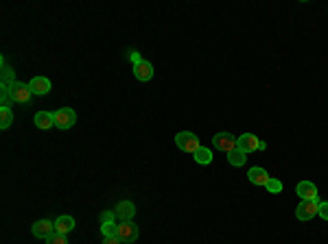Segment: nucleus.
Listing matches in <instances>:
<instances>
[{
    "label": "nucleus",
    "instance_id": "7ed1b4c3",
    "mask_svg": "<svg viewBox=\"0 0 328 244\" xmlns=\"http://www.w3.org/2000/svg\"><path fill=\"white\" fill-rule=\"evenodd\" d=\"M212 146L221 152H232L239 146V137H234L232 133H217L212 137Z\"/></svg>",
    "mask_w": 328,
    "mask_h": 244
},
{
    "label": "nucleus",
    "instance_id": "2eb2a0df",
    "mask_svg": "<svg viewBox=\"0 0 328 244\" xmlns=\"http://www.w3.org/2000/svg\"><path fill=\"white\" fill-rule=\"evenodd\" d=\"M72 229H74V218L72 216H59L55 220V233L66 235V233H70Z\"/></svg>",
    "mask_w": 328,
    "mask_h": 244
},
{
    "label": "nucleus",
    "instance_id": "a878e982",
    "mask_svg": "<svg viewBox=\"0 0 328 244\" xmlns=\"http://www.w3.org/2000/svg\"><path fill=\"white\" fill-rule=\"evenodd\" d=\"M131 61H134V65H138L140 63V61H142V59H140V55H138V52H131Z\"/></svg>",
    "mask_w": 328,
    "mask_h": 244
},
{
    "label": "nucleus",
    "instance_id": "b1692460",
    "mask_svg": "<svg viewBox=\"0 0 328 244\" xmlns=\"http://www.w3.org/2000/svg\"><path fill=\"white\" fill-rule=\"evenodd\" d=\"M114 216H116V212H105L103 216H101V220L103 222H114Z\"/></svg>",
    "mask_w": 328,
    "mask_h": 244
},
{
    "label": "nucleus",
    "instance_id": "1a4fd4ad",
    "mask_svg": "<svg viewBox=\"0 0 328 244\" xmlns=\"http://www.w3.org/2000/svg\"><path fill=\"white\" fill-rule=\"evenodd\" d=\"M114 212H116L118 220L125 222V220H131V218L136 216V205L131 203V200H121V203L114 207Z\"/></svg>",
    "mask_w": 328,
    "mask_h": 244
},
{
    "label": "nucleus",
    "instance_id": "20e7f679",
    "mask_svg": "<svg viewBox=\"0 0 328 244\" xmlns=\"http://www.w3.org/2000/svg\"><path fill=\"white\" fill-rule=\"evenodd\" d=\"M116 238L121 240L122 244L136 242V238H138V227H136V222H131V220L121 222V225H118V231H116Z\"/></svg>",
    "mask_w": 328,
    "mask_h": 244
},
{
    "label": "nucleus",
    "instance_id": "39448f33",
    "mask_svg": "<svg viewBox=\"0 0 328 244\" xmlns=\"http://www.w3.org/2000/svg\"><path fill=\"white\" fill-rule=\"evenodd\" d=\"M236 148H241L243 152H254V151H265L267 148V144L265 142H260V139L256 137V135H252V133H243L239 137V146Z\"/></svg>",
    "mask_w": 328,
    "mask_h": 244
},
{
    "label": "nucleus",
    "instance_id": "a211bd4d",
    "mask_svg": "<svg viewBox=\"0 0 328 244\" xmlns=\"http://www.w3.org/2000/svg\"><path fill=\"white\" fill-rule=\"evenodd\" d=\"M195 159H197V164H210V161H212V151L201 146L199 151L195 152Z\"/></svg>",
    "mask_w": 328,
    "mask_h": 244
},
{
    "label": "nucleus",
    "instance_id": "6e6552de",
    "mask_svg": "<svg viewBox=\"0 0 328 244\" xmlns=\"http://www.w3.org/2000/svg\"><path fill=\"white\" fill-rule=\"evenodd\" d=\"M35 238H42V240H48L51 235H55V222L51 220H37L33 227H31Z\"/></svg>",
    "mask_w": 328,
    "mask_h": 244
},
{
    "label": "nucleus",
    "instance_id": "f257e3e1",
    "mask_svg": "<svg viewBox=\"0 0 328 244\" xmlns=\"http://www.w3.org/2000/svg\"><path fill=\"white\" fill-rule=\"evenodd\" d=\"M175 144H177L179 151L190 152V155H195V152L201 148L199 137H197L195 133H190V131H182V133L175 135Z\"/></svg>",
    "mask_w": 328,
    "mask_h": 244
},
{
    "label": "nucleus",
    "instance_id": "dca6fc26",
    "mask_svg": "<svg viewBox=\"0 0 328 244\" xmlns=\"http://www.w3.org/2000/svg\"><path fill=\"white\" fill-rule=\"evenodd\" d=\"M227 161H230L232 166H243L245 161H247V152H243L241 148H234L232 152H227Z\"/></svg>",
    "mask_w": 328,
    "mask_h": 244
},
{
    "label": "nucleus",
    "instance_id": "f3484780",
    "mask_svg": "<svg viewBox=\"0 0 328 244\" xmlns=\"http://www.w3.org/2000/svg\"><path fill=\"white\" fill-rule=\"evenodd\" d=\"M0 129H9L11 126V122H13V111H11V107H0Z\"/></svg>",
    "mask_w": 328,
    "mask_h": 244
},
{
    "label": "nucleus",
    "instance_id": "aec40b11",
    "mask_svg": "<svg viewBox=\"0 0 328 244\" xmlns=\"http://www.w3.org/2000/svg\"><path fill=\"white\" fill-rule=\"evenodd\" d=\"M16 83V78H13V70L9 68L7 63H4L2 59V85H13Z\"/></svg>",
    "mask_w": 328,
    "mask_h": 244
},
{
    "label": "nucleus",
    "instance_id": "423d86ee",
    "mask_svg": "<svg viewBox=\"0 0 328 244\" xmlns=\"http://www.w3.org/2000/svg\"><path fill=\"white\" fill-rule=\"evenodd\" d=\"M319 212V200H302L300 205L295 207V216L297 220H311L313 216H317Z\"/></svg>",
    "mask_w": 328,
    "mask_h": 244
},
{
    "label": "nucleus",
    "instance_id": "393cba45",
    "mask_svg": "<svg viewBox=\"0 0 328 244\" xmlns=\"http://www.w3.org/2000/svg\"><path fill=\"white\" fill-rule=\"evenodd\" d=\"M103 244H122V242L116 238V235H112V238H105V240H103Z\"/></svg>",
    "mask_w": 328,
    "mask_h": 244
},
{
    "label": "nucleus",
    "instance_id": "f8f14e48",
    "mask_svg": "<svg viewBox=\"0 0 328 244\" xmlns=\"http://www.w3.org/2000/svg\"><path fill=\"white\" fill-rule=\"evenodd\" d=\"M134 76L138 78V81H151L153 78V65L142 59L138 65H134Z\"/></svg>",
    "mask_w": 328,
    "mask_h": 244
},
{
    "label": "nucleus",
    "instance_id": "4468645a",
    "mask_svg": "<svg viewBox=\"0 0 328 244\" xmlns=\"http://www.w3.org/2000/svg\"><path fill=\"white\" fill-rule=\"evenodd\" d=\"M33 122H35V126H37V129H42V131L55 126V118H52L51 111H37V113H35V118H33Z\"/></svg>",
    "mask_w": 328,
    "mask_h": 244
},
{
    "label": "nucleus",
    "instance_id": "5701e85b",
    "mask_svg": "<svg viewBox=\"0 0 328 244\" xmlns=\"http://www.w3.org/2000/svg\"><path fill=\"white\" fill-rule=\"evenodd\" d=\"M317 216H322L324 220H328V200H326V203H319V212H317Z\"/></svg>",
    "mask_w": 328,
    "mask_h": 244
},
{
    "label": "nucleus",
    "instance_id": "9b49d317",
    "mask_svg": "<svg viewBox=\"0 0 328 244\" xmlns=\"http://www.w3.org/2000/svg\"><path fill=\"white\" fill-rule=\"evenodd\" d=\"M29 87H31V92H33L35 96H44V94L51 92V81H48L46 76H35V78H31Z\"/></svg>",
    "mask_w": 328,
    "mask_h": 244
},
{
    "label": "nucleus",
    "instance_id": "9d476101",
    "mask_svg": "<svg viewBox=\"0 0 328 244\" xmlns=\"http://www.w3.org/2000/svg\"><path fill=\"white\" fill-rule=\"evenodd\" d=\"M295 192L302 200H315L317 198V187H315V183H311V181H300L295 187Z\"/></svg>",
    "mask_w": 328,
    "mask_h": 244
},
{
    "label": "nucleus",
    "instance_id": "4be33fe9",
    "mask_svg": "<svg viewBox=\"0 0 328 244\" xmlns=\"http://www.w3.org/2000/svg\"><path fill=\"white\" fill-rule=\"evenodd\" d=\"M46 244H68V238L61 235V233H55V235H51V238L46 240Z\"/></svg>",
    "mask_w": 328,
    "mask_h": 244
},
{
    "label": "nucleus",
    "instance_id": "ddd939ff",
    "mask_svg": "<svg viewBox=\"0 0 328 244\" xmlns=\"http://www.w3.org/2000/svg\"><path fill=\"white\" fill-rule=\"evenodd\" d=\"M247 177H249V181H252L254 185H258V187H265V185H267V181L271 179L269 174H267V170H265V168H258V166H256V168L249 170Z\"/></svg>",
    "mask_w": 328,
    "mask_h": 244
},
{
    "label": "nucleus",
    "instance_id": "0eeeda50",
    "mask_svg": "<svg viewBox=\"0 0 328 244\" xmlns=\"http://www.w3.org/2000/svg\"><path fill=\"white\" fill-rule=\"evenodd\" d=\"M9 92H11L13 103H29L31 96H33L31 87L26 85V83H20V81H16L13 85H9Z\"/></svg>",
    "mask_w": 328,
    "mask_h": 244
},
{
    "label": "nucleus",
    "instance_id": "6ab92c4d",
    "mask_svg": "<svg viewBox=\"0 0 328 244\" xmlns=\"http://www.w3.org/2000/svg\"><path fill=\"white\" fill-rule=\"evenodd\" d=\"M116 231H118L116 222H103V225H101V233H103V238H112V235H116Z\"/></svg>",
    "mask_w": 328,
    "mask_h": 244
},
{
    "label": "nucleus",
    "instance_id": "f03ea898",
    "mask_svg": "<svg viewBox=\"0 0 328 244\" xmlns=\"http://www.w3.org/2000/svg\"><path fill=\"white\" fill-rule=\"evenodd\" d=\"M52 118H55V126L61 131L70 129V126L77 122V113L70 107H61V109H57V111H52Z\"/></svg>",
    "mask_w": 328,
    "mask_h": 244
},
{
    "label": "nucleus",
    "instance_id": "412c9836",
    "mask_svg": "<svg viewBox=\"0 0 328 244\" xmlns=\"http://www.w3.org/2000/svg\"><path fill=\"white\" fill-rule=\"evenodd\" d=\"M265 187H267V192H271V194H278V192H282V183H280L278 179H269Z\"/></svg>",
    "mask_w": 328,
    "mask_h": 244
}]
</instances>
